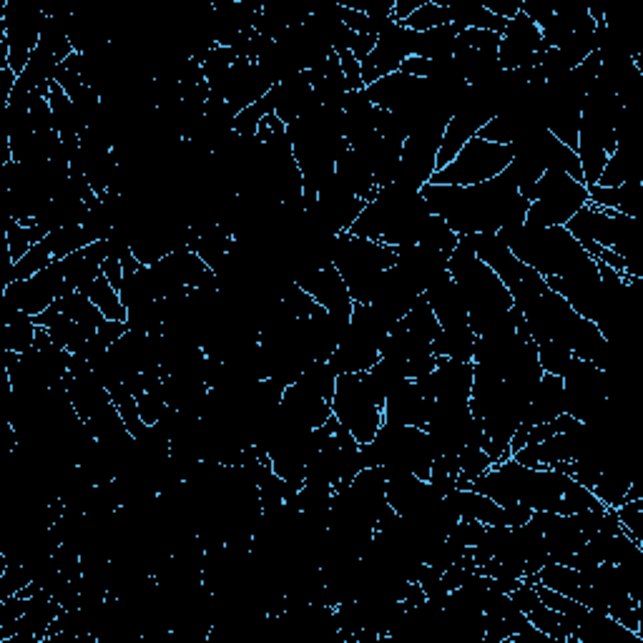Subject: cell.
<instances>
[{
	"label": "cell",
	"mask_w": 643,
	"mask_h": 643,
	"mask_svg": "<svg viewBox=\"0 0 643 643\" xmlns=\"http://www.w3.org/2000/svg\"><path fill=\"white\" fill-rule=\"evenodd\" d=\"M616 515L618 520H621L623 530L631 535L633 541L643 546V498L626 500L623 505H618Z\"/></svg>",
	"instance_id": "40"
},
{
	"label": "cell",
	"mask_w": 643,
	"mask_h": 643,
	"mask_svg": "<svg viewBox=\"0 0 643 643\" xmlns=\"http://www.w3.org/2000/svg\"><path fill=\"white\" fill-rule=\"evenodd\" d=\"M473 390V362L440 357L433 370V397L443 402H470Z\"/></svg>",
	"instance_id": "16"
},
{
	"label": "cell",
	"mask_w": 643,
	"mask_h": 643,
	"mask_svg": "<svg viewBox=\"0 0 643 643\" xmlns=\"http://www.w3.org/2000/svg\"><path fill=\"white\" fill-rule=\"evenodd\" d=\"M520 13H523L530 23L543 28L556 16V8H553V0H523V3H520Z\"/></svg>",
	"instance_id": "44"
},
{
	"label": "cell",
	"mask_w": 643,
	"mask_h": 643,
	"mask_svg": "<svg viewBox=\"0 0 643 643\" xmlns=\"http://www.w3.org/2000/svg\"><path fill=\"white\" fill-rule=\"evenodd\" d=\"M3 297L31 317L46 312L56 299L66 297V264H63V259H56L51 267L33 274L31 279L8 284V287H3Z\"/></svg>",
	"instance_id": "9"
},
{
	"label": "cell",
	"mask_w": 643,
	"mask_h": 643,
	"mask_svg": "<svg viewBox=\"0 0 643 643\" xmlns=\"http://www.w3.org/2000/svg\"><path fill=\"white\" fill-rule=\"evenodd\" d=\"M136 405H139L141 420H144L146 425H156V422L161 420V415L169 410V405H166L164 400V385H161L159 390L141 392V395L136 397Z\"/></svg>",
	"instance_id": "41"
},
{
	"label": "cell",
	"mask_w": 643,
	"mask_h": 643,
	"mask_svg": "<svg viewBox=\"0 0 643 643\" xmlns=\"http://www.w3.org/2000/svg\"><path fill=\"white\" fill-rule=\"evenodd\" d=\"M513 161V151L510 146L490 144L480 136L470 139L468 144L460 149V154L450 161L445 169L435 171L430 184L435 186H475L490 181L493 176L503 174Z\"/></svg>",
	"instance_id": "7"
},
{
	"label": "cell",
	"mask_w": 643,
	"mask_h": 643,
	"mask_svg": "<svg viewBox=\"0 0 643 643\" xmlns=\"http://www.w3.org/2000/svg\"><path fill=\"white\" fill-rule=\"evenodd\" d=\"M425 302L430 304V309L438 317L443 330H458V327H468V307H465L463 297L458 292V284L453 282V277H443L427 287L422 292Z\"/></svg>",
	"instance_id": "15"
},
{
	"label": "cell",
	"mask_w": 643,
	"mask_h": 643,
	"mask_svg": "<svg viewBox=\"0 0 643 643\" xmlns=\"http://www.w3.org/2000/svg\"><path fill=\"white\" fill-rule=\"evenodd\" d=\"M101 274L106 279H109V282L114 284L116 289L121 287V282H124V277H126V272H124V267H121V262H116V259H111V257H106V262L101 264Z\"/></svg>",
	"instance_id": "51"
},
{
	"label": "cell",
	"mask_w": 643,
	"mask_h": 643,
	"mask_svg": "<svg viewBox=\"0 0 643 643\" xmlns=\"http://www.w3.org/2000/svg\"><path fill=\"white\" fill-rule=\"evenodd\" d=\"M48 234L43 232L41 227H23L21 222H16V219H8L6 222V247H8V259H11L13 264L21 262L23 257H26L28 252H31L33 244L43 242Z\"/></svg>",
	"instance_id": "35"
},
{
	"label": "cell",
	"mask_w": 643,
	"mask_h": 643,
	"mask_svg": "<svg viewBox=\"0 0 643 643\" xmlns=\"http://www.w3.org/2000/svg\"><path fill=\"white\" fill-rule=\"evenodd\" d=\"M510 598H513V603L515 606L520 608V611L525 613V616H528L530 611H533L535 606H538V603H541V598H538V591H535V586H530V583H520L518 588H515L513 593H510Z\"/></svg>",
	"instance_id": "47"
},
{
	"label": "cell",
	"mask_w": 643,
	"mask_h": 643,
	"mask_svg": "<svg viewBox=\"0 0 643 643\" xmlns=\"http://www.w3.org/2000/svg\"><path fill=\"white\" fill-rule=\"evenodd\" d=\"M448 21V6L445 3H435V0H425L410 18H407L402 26L412 33H425L433 31V28L445 26Z\"/></svg>",
	"instance_id": "38"
},
{
	"label": "cell",
	"mask_w": 643,
	"mask_h": 643,
	"mask_svg": "<svg viewBox=\"0 0 643 643\" xmlns=\"http://www.w3.org/2000/svg\"><path fill=\"white\" fill-rule=\"evenodd\" d=\"M566 412V390H563V377L546 375L543 372L541 382L535 385L533 397L528 402V415L520 427H533L541 422H553L558 415Z\"/></svg>",
	"instance_id": "17"
},
{
	"label": "cell",
	"mask_w": 643,
	"mask_h": 643,
	"mask_svg": "<svg viewBox=\"0 0 643 643\" xmlns=\"http://www.w3.org/2000/svg\"><path fill=\"white\" fill-rule=\"evenodd\" d=\"M53 262H56V259H53L51 247H48V242L43 239V242L33 244L31 252H28L21 262L8 264L6 282H3V287H8V284H13V282H21V279H31L33 274H38V272H43L46 267H51Z\"/></svg>",
	"instance_id": "33"
},
{
	"label": "cell",
	"mask_w": 643,
	"mask_h": 643,
	"mask_svg": "<svg viewBox=\"0 0 643 643\" xmlns=\"http://www.w3.org/2000/svg\"><path fill=\"white\" fill-rule=\"evenodd\" d=\"M337 58H340V66H342V73H345V81L347 86H350V91H362V66L360 61H357L355 56H352L347 48H342V51H335Z\"/></svg>",
	"instance_id": "46"
},
{
	"label": "cell",
	"mask_w": 643,
	"mask_h": 643,
	"mask_svg": "<svg viewBox=\"0 0 643 643\" xmlns=\"http://www.w3.org/2000/svg\"><path fill=\"white\" fill-rule=\"evenodd\" d=\"M588 204L596 206V209L618 211V214L638 219V211L643 206V184L641 181H628V184L613 186V189L588 186Z\"/></svg>",
	"instance_id": "21"
},
{
	"label": "cell",
	"mask_w": 643,
	"mask_h": 643,
	"mask_svg": "<svg viewBox=\"0 0 643 643\" xmlns=\"http://www.w3.org/2000/svg\"><path fill=\"white\" fill-rule=\"evenodd\" d=\"M475 350V332L468 327L458 330H440V335L433 340V355L445 357V360H463L473 362Z\"/></svg>",
	"instance_id": "28"
},
{
	"label": "cell",
	"mask_w": 643,
	"mask_h": 643,
	"mask_svg": "<svg viewBox=\"0 0 643 643\" xmlns=\"http://www.w3.org/2000/svg\"><path fill=\"white\" fill-rule=\"evenodd\" d=\"M26 606H28V598H23L21 593L0 601V641H3V638L8 636V631L21 621L23 613H26Z\"/></svg>",
	"instance_id": "42"
},
{
	"label": "cell",
	"mask_w": 643,
	"mask_h": 643,
	"mask_svg": "<svg viewBox=\"0 0 643 643\" xmlns=\"http://www.w3.org/2000/svg\"><path fill=\"white\" fill-rule=\"evenodd\" d=\"M282 407L292 412L299 422L312 427V430L322 427L332 417V402H327L322 395L304 387L302 382H294V385L284 387Z\"/></svg>",
	"instance_id": "19"
},
{
	"label": "cell",
	"mask_w": 643,
	"mask_h": 643,
	"mask_svg": "<svg viewBox=\"0 0 643 643\" xmlns=\"http://www.w3.org/2000/svg\"><path fill=\"white\" fill-rule=\"evenodd\" d=\"M422 196L430 211L458 237L463 234H498L500 229H513L525 224L530 201L520 196L513 174H503L475 186H422Z\"/></svg>",
	"instance_id": "1"
},
{
	"label": "cell",
	"mask_w": 643,
	"mask_h": 643,
	"mask_svg": "<svg viewBox=\"0 0 643 643\" xmlns=\"http://www.w3.org/2000/svg\"><path fill=\"white\" fill-rule=\"evenodd\" d=\"M448 272L468 307V325L475 337L498 330L513 309V297L498 274L475 257L473 234H463L448 259Z\"/></svg>",
	"instance_id": "2"
},
{
	"label": "cell",
	"mask_w": 643,
	"mask_h": 643,
	"mask_svg": "<svg viewBox=\"0 0 643 643\" xmlns=\"http://www.w3.org/2000/svg\"><path fill=\"white\" fill-rule=\"evenodd\" d=\"M126 332H129V325H126V322H119V319H103L101 327H98V337H101V342L106 347L119 342Z\"/></svg>",
	"instance_id": "48"
},
{
	"label": "cell",
	"mask_w": 643,
	"mask_h": 643,
	"mask_svg": "<svg viewBox=\"0 0 643 643\" xmlns=\"http://www.w3.org/2000/svg\"><path fill=\"white\" fill-rule=\"evenodd\" d=\"M375 43H377L375 36H367V33H355V38H352V43L347 51H350L357 61H365V58L372 53V48H375Z\"/></svg>",
	"instance_id": "50"
},
{
	"label": "cell",
	"mask_w": 643,
	"mask_h": 643,
	"mask_svg": "<svg viewBox=\"0 0 643 643\" xmlns=\"http://www.w3.org/2000/svg\"><path fill=\"white\" fill-rule=\"evenodd\" d=\"M538 583L551 588V591H558L563 593V596L573 598V601H578L583 588L588 586L581 571H576V568L571 566H563V563H546V566L538 571Z\"/></svg>",
	"instance_id": "27"
},
{
	"label": "cell",
	"mask_w": 643,
	"mask_h": 643,
	"mask_svg": "<svg viewBox=\"0 0 643 643\" xmlns=\"http://www.w3.org/2000/svg\"><path fill=\"white\" fill-rule=\"evenodd\" d=\"M31 121H33V129H36V134L56 131L51 103H48V96H43L41 91H33V96H31Z\"/></svg>",
	"instance_id": "43"
},
{
	"label": "cell",
	"mask_w": 643,
	"mask_h": 643,
	"mask_svg": "<svg viewBox=\"0 0 643 643\" xmlns=\"http://www.w3.org/2000/svg\"><path fill=\"white\" fill-rule=\"evenodd\" d=\"M528 621L533 623L538 631H543L548 638H553V641H558V643L571 641L573 633H576V628H578L571 618L563 616V613H558V611H553V608L543 606V603H538V606L528 613Z\"/></svg>",
	"instance_id": "30"
},
{
	"label": "cell",
	"mask_w": 643,
	"mask_h": 643,
	"mask_svg": "<svg viewBox=\"0 0 643 643\" xmlns=\"http://www.w3.org/2000/svg\"><path fill=\"white\" fill-rule=\"evenodd\" d=\"M119 294L126 309L141 307V304L151 302V299H161L159 292H156V282L149 264H141L136 272L126 274L124 282H121L119 287Z\"/></svg>",
	"instance_id": "29"
},
{
	"label": "cell",
	"mask_w": 643,
	"mask_h": 643,
	"mask_svg": "<svg viewBox=\"0 0 643 643\" xmlns=\"http://www.w3.org/2000/svg\"><path fill=\"white\" fill-rule=\"evenodd\" d=\"M272 93H274V116H277L284 126L297 121L299 116L307 111V106L314 98L307 71L284 78L282 83H277V86L272 88Z\"/></svg>",
	"instance_id": "18"
},
{
	"label": "cell",
	"mask_w": 643,
	"mask_h": 643,
	"mask_svg": "<svg viewBox=\"0 0 643 643\" xmlns=\"http://www.w3.org/2000/svg\"><path fill=\"white\" fill-rule=\"evenodd\" d=\"M460 28L453 23L433 28L425 33H412V56L427 58V61H438V58H453L458 48Z\"/></svg>",
	"instance_id": "23"
},
{
	"label": "cell",
	"mask_w": 643,
	"mask_h": 643,
	"mask_svg": "<svg viewBox=\"0 0 643 643\" xmlns=\"http://www.w3.org/2000/svg\"><path fill=\"white\" fill-rule=\"evenodd\" d=\"M571 360H573V352L568 350L563 342L548 340V342H541V345H538V362H541V367L546 375L563 377L566 375L568 365H571Z\"/></svg>",
	"instance_id": "39"
},
{
	"label": "cell",
	"mask_w": 643,
	"mask_h": 643,
	"mask_svg": "<svg viewBox=\"0 0 643 643\" xmlns=\"http://www.w3.org/2000/svg\"><path fill=\"white\" fill-rule=\"evenodd\" d=\"M530 515H533V510H530L528 505L523 503L508 505V508H503V525H508V528H518V525L528 523Z\"/></svg>",
	"instance_id": "49"
},
{
	"label": "cell",
	"mask_w": 643,
	"mask_h": 643,
	"mask_svg": "<svg viewBox=\"0 0 643 643\" xmlns=\"http://www.w3.org/2000/svg\"><path fill=\"white\" fill-rule=\"evenodd\" d=\"M541 156L543 164H546V171H561V174H568L573 181L583 184V171L578 154L573 149H568L566 144H561L548 129L543 131L541 136Z\"/></svg>",
	"instance_id": "26"
},
{
	"label": "cell",
	"mask_w": 643,
	"mask_h": 643,
	"mask_svg": "<svg viewBox=\"0 0 643 643\" xmlns=\"http://www.w3.org/2000/svg\"><path fill=\"white\" fill-rule=\"evenodd\" d=\"M66 392L73 410H76V415L81 417L83 422L91 420V415L98 410V407L111 402V392L103 387V382L98 380L93 370L81 372V375H68Z\"/></svg>",
	"instance_id": "20"
},
{
	"label": "cell",
	"mask_w": 643,
	"mask_h": 643,
	"mask_svg": "<svg viewBox=\"0 0 643 643\" xmlns=\"http://www.w3.org/2000/svg\"><path fill=\"white\" fill-rule=\"evenodd\" d=\"M48 247H51L53 252V259H66L71 257L73 252H81V249L91 247V237H88V232L81 227H66V229H58V232H51L46 237Z\"/></svg>",
	"instance_id": "36"
},
{
	"label": "cell",
	"mask_w": 643,
	"mask_h": 643,
	"mask_svg": "<svg viewBox=\"0 0 643 643\" xmlns=\"http://www.w3.org/2000/svg\"><path fill=\"white\" fill-rule=\"evenodd\" d=\"M445 6H448V21L453 23V26H458L460 31L475 28V31H490L503 36L505 23L508 21L493 16L483 3H445Z\"/></svg>",
	"instance_id": "25"
},
{
	"label": "cell",
	"mask_w": 643,
	"mask_h": 643,
	"mask_svg": "<svg viewBox=\"0 0 643 643\" xmlns=\"http://www.w3.org/2000/svg\"><path fill=\"white\" fill-rule=\"evenodd\" d=\"M586 204V184H578V181H573L568 174H561V171H546L541 181L535 184L525 224L538 229L566 227L573 214L581 211Z\"/></svg>",
	"instance_id": "6"
},
{
	"label": "cell",
	"mask_w": 643,
	"mask_h": 643,
	"mask_svg": "<svg viewBox=\"0 0 643 643\" xmlns=\"http://www.w3.org/2000/svg\"><path fill=\"white\" fill-rule=\"evenodd\" d=\"M46 11L26 6L21 0H11L3 8V38L8 43V66L16 76L26 71L33 51L41 41V26Z\"/></svg>",
	"instance_id": "8"
},
{
	"label": "cell",
	"mask_w": 643,
	"mask_h": 643,
	"mask_svg": "<svg viewBox=\"0 0 643 643\" xmlns=\"http://www.w3.org/2000/svg\"><path fill=\"white\" fill-rule=\"evenodd\" d=\"M412 56V31H407L402 23L392 21L385 31L377 36L375 48L362 66V86H372L380 78L390 76V73L400 71L402 61Z\"/></svg>",
	"instance_id": "10"
},
{
	"label": "cell",
	"mask_w": 643,
	"mask_h": 643,
	"mask_svg": "<svg viewBox=\"0 0 643 643\" xmlns=\"http://www.w3.org/2000/svg\"><path fill=\"white\" fill-rule=\"evenodd\" d=\"M641 171V146H616V151L608 156L606 169H603L596 186L613 189V186H623L628 181H641Z\"/></svg>",
	"instance_id": "22"
},
{
	"label": "cell",
	"mask_w": 643,
	"mask_h": 643,
	"mask_svg": "<svg viewBox=\"0 0 643 643\" xmlns=\"http://www.w3.org/2000/svg\"><path fill=\"white\" fill-rule=\"evenodd\" d=\"M435 400L425 397L417 387L415 380H405L392 395H387L382 417L392 422H402L410 427H422L425 430L430 417H433Z\"/></svg>",
	"instance_id": "13"
},
{
	"label": "cell",
	"mask_w": 643,
	"mask_h": 643,
	"mask_svg": "<svg viewBox=\"0 0 643 643\" xmlns=\"http://www.w3.org/2000/svg\"><path fill=\"white\" fill-rule=\"evenodd\" d=\"M458 239L460 237L448 227V222H443L440 217L430 214V217L425 219V224H422L417 244L425 249H433V252H440L443 257L450 259V254H453L455 247H458Z\"/></svg>",
	"instance_id": "32"
},
{
	"label": "cell",
	"mask_w": 643,
	"mask_h": 643,
	"mask_svg": "<svg viewBox=\"0 0 643 643\" xmlns=\"http://www.w3.org/2000/svg\"><path fill=\"white\" fill-rule=\"evenodd\" d=\"M397 262V249L387 244L360 239L350 232L337 234L332 264L347 282L355 304H372L380 292L382 274Z\"/></svg>",
	"instance_id": "3"
},
{
	"label": "cell",
	"mask_w": 643,
	"mask_h": 643,
	"mask_svg": "<svg viewBox=\"0 0 643 643\" xmlns=\"http://www.w3.org/2000/svg\"><path fill=\"white\" fill-rule=\"evenodd\" d=\"M83 294H86V297L96 304L98 312H101L106 319H119V322H126V314H129V309H126L124 302H121L119 289H116L109 279L103 277V274L101 277L93 279L91 287H88Z\"/></svg>",
	"instance_id": "31"
},
{
	"label": "cell",
	"mask_w": 643,
	"mask_h": 643,
	"mask_svg": "<svg viewBox=\"0 0 643 643\" xmlns=\"http://www.w3.org/2000/svg\"><path fill=\"white\" fill-rule=\"evenodd\" d=\"M335 174L340 176L342 184H345L352 194L360 196V199L370 201L372 196H375L377 186H375V176H372V169L352 149H347L345 154L337 159Z\"/></svg>",
	"instance_id": "24"
},
{
	"label": "cell",
	"mask_w": 643,
	"mask_h": 643,
	"mask_svg": "<svg viewBox=\"0 0 643 643\" xmlns=\"http://www.w3.org/2000/svg\"><path fill=\"white\" fill-rule=\"evenodd\" d=\"M485 528H488V525L478 523V520H460V523L453 528V533H450V538L463 543L465 548H475L480 541H483Z\"/></svg>",
	"instance_id": "45"
},
{
	"label": "cell",
	"mask_w": 643,
	"mask_h": 643,
	"mask_svg": "<svg viewBox=\"0 0 643 643\" xmlns=\"http://www.w3.org/2000/svg\"><path fill=\"white\" fill-rule=\"evenodd\" d=\"M395 272L400 274L415 292L422 294L427 287H433L438 279L448 277V257H443L440 252H433V249L420 247V244L397 249Z\"/></svg>",
	"instance_id": "11"
},
{
	"label": "cell",
	"mask_w": 643,
	"mask_h": 643,
	"mask_svg": "<svg viewBox=\"0 0 643 643\" xmlns=\"http://www.w3.org/2000/svg\"><path fill=\"white\" fill-rule=\"evenodd\" d=\"M299 382H302L304 387H309L312 392H317V395L325 397L327 402H332V397H335L337 375L327 360L309 362V367L304 370V375L299 377Z\"/></svg>",
	"instance_id": "37"
},
{
	"label": "cell",
	"mask_w": 643,
	"mask_h": 643,
	"mask_svg": "<svg viewBox=\"0 0 643 643\" xmlns=\"http://www.w3.org/2000/svg\"><path fill=\"white\" fill-rule=\"evenodd\" d=\"M402 325H405V330L410 332V335L420 337V340L430 342V345H433V340L440 335V330H443L435 312L430 309V304L425 302V297H417V302L412 304L410 312L402 317Z\"/></svg>",
	"instance_id": "34"
},
{
	"label": "cell",
	"mask_w": 643,
	"mask_h": 643,
	"mask_svg": "<svg viewBox=\"0 0 643 643\" xmlns=\"http://www.w3.org/2000/svg\"><path fill=\"white\" fill-rule=\"evenodd\" d=\"M382 410H385V397L377 392L370 372H352V375L337 377L332 415L357 443H372L385 420Z\"/></svg>",
	"instance_id": "4"
},
{
	"label": "cell",
	"mask_w": 643,
	"mask_h": 643,
	"mask_svg": "<svg viewBox=\"0 0 643 643\" xmlns=\"http://www.w3.org/2000/svg\"><path fill=\"white\" fill-rule=\"evenodd\" d=\"M435 156H438V149L422 144V141L407 139L405 146H402L400 164H397L395 184L402 186V189L420 191L422 186L430 184L433 174L438 171Z\"/></svg>",
	"instance_id": "14"
},
{
	"label": "cell",
	"mask_w": 643,
	"mask_h": 643,
	"mask_svg": "<svg viewBox=\"0 0 643 643\" xmlns=\"http://www.w3.org/2000/svg\"><path fill=\"white\" fill-rule=\"evenodd\" d=\"M294 284H297V287H302L304 292H307L309 297L319 304V307L327 309V312L352 314L355 302H352L347 282L342 279V274L337 272L335 264H330V267H322V269H312V272H307L304 277H299Z\"/></svg>",
	"instance_id": "12"
},
{
	"label": "cell",
	"mask_w": 643,
	"mask_h": 643,
	"mask_svg": "<svg viewBox=\"0 0 643 643\" xmlns=\"http://www.w3.org/2000/svg\"><path fill=\"white\" fill-rule=\"evenodd\" d=\"M475 244V257L483 264H488L495 274L500 277V282L508 287L510 297H513V307H518L523 312L525 307L535 302L548 289L546 277L538 274L535 269H530L528 264L520 262L503 242L498 234H473Z\"/></svg>",
	"instance_id": "5"
},
{
	"label": "cell",
	"mask_w": 643,
	"mask_h": 643,
	"mask_svg": "<svg viewBox=\"0 0 643 643\" xmlns=\"http://www.w3.org/2000/svg\"><path fill=\"white\" fill-rule=\"evenodd\" d=\"M422 3H425V0H395V6H392V18H395L397 23H405L407 18L422 6Z\"/></svg>",
	"instance_id": "52"
}]
</instances>
